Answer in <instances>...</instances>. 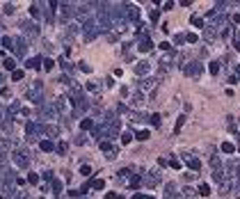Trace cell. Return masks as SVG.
Listing matches in <instances>:
<instances>
[{"mask_svg":"<svg viewBox=\"0 0 240 199\" xmlns=\"http://www.w3.org/2000/svg\"><path fill=\"white\" fill-rule=\"evenodd\" d=\"M199 192H201V195H204V197H206V195H208V192H210V190H208V185H201V188H199Z\"/></svg>","mask_w":240,"mask_h":199,"instance_id":"277c9868","label":"cell"},{"mask_svg":"<svg viewBox=\"0 0 240 199\" xmlns=\"http://www.w3.org/2000/svg\"><path fill=\"white\" fill-rule=\"evenodd\" d=\"M41 149H46V151H51V149H53V144H51V142H41Z\"/></svg>","mask_w":240,"mask_h":199,"instance_id":"3957f363","label":"cell"},{"mask_svg":"<svg viewBox=\"0 0 240 199\" xmlns=\"http://www.w3.org/2000/svg\"><path fill=\"white\" fill-rule=\"evenodd\" d=\"M183 121H185V114H181V117H179V121H176V133L181 130V126H183Z\"/></svg>","mask_w":240,"mask_h":199,"instance_id":"6da1fadb","label":"cell"},{"mask_svg":"<svg viewBox=\"0 0 240 199\" xmlns=\"http://www.w3.org/2000/svg\"><path fill=\"white\" fill-rule=\"evenodd\" d=\"M137 137H140V140H146V137H149V130H140V133H137Z\"/></svg>","mask_w":240,"mask_h":199,"instance_id":"7a4b0ae2","label":"cell"},{"mask_svg":"<svg viewBox=\"0 0 240 199\" xmlns=\"http://www.w3.org/2000/svg\"><path fill=\"white\" fill-rule=\"evenodd\" d=\"M23 78V71H14V80H21Z\"/></svg>","mask_w":240,"mask_h":199,"instance_id":"5b68a950","label":"cell"}]
</instances>
